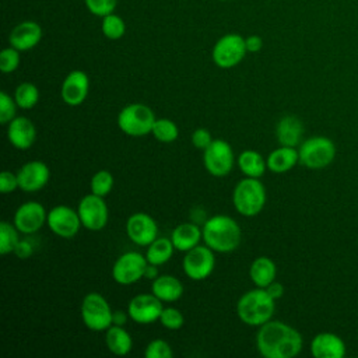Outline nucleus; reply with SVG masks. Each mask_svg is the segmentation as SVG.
Returning a JSON list of instances; mask_svg holds the SVG:
<instances>
[{
	"label": "nucleus",
	"instance_id": "393cba45",
	"mask_svg": "<svg viewBox=\"0 0 358 358\" xmlns=\"http://www.w3.org/2000/svg\"><path fill=\"white\" fill-rule=\"evenodd\" d=\"M151 292L162 302H175L183 295V284L171 274H161L151 281Z\"/></svg>",
	"mask_w": 358,
	"mask_h": 358
},
{
	"label": "nucleus",
	"instance_id": "c85d7f7f",
	"mask_svg": "<svg viewBox=\"0 0 358 358\" xmlns=\"http://www.w3.org/2000/svg\"><path fill=\"white\" fill-rule=\"evenodd\" d=\"M175 246L171 241V238L166 236H157L148 246L145 250V259L148 263L155 264V266H162L166 262L171 260L173 252H175Z\"/></svg>",
	"mask_w": 358,
	"mask_h": 358
},
{
	"label": "nucleus",
	"instance_id": "4468645a",
	"mask_svg": "<svg viewBox=\"0 0 358 358\" xmlns=\"http://www.w3.org/2000/svg\"><path fill=\"white\" fill-rule=\"evenodd\" d=\"M46 218L48 211L45 206L39 201L31 200L18 206L14 213L13 222L21 234L32 235L46 224Z\"/></svg>",
	"mask_w": 358,
	"mask_h": 358
},
{
	"label": "nucleus",
	"instance_id": "ddd939ff",
	"mask_svg": "<svg viewBox=\"0 0 358 358\" xmlns=\"http://www.w3.org/2000/svg\"><path fill=\"white\" fill-rule=\"evenodd\" d=\"M46 225L56 236L63 239L74 238L83 227L78 211L64 204L55 206L48 211Z\"/></svg>",
	"mask_w": 358,
	"mask_h": 358
},
{
	"label": "nucleus",
	"instance_id": "f257e3e1",
	"mask_svg": "<svg viewBox=\"0 0 358 358\" xmlns=\"http://www.w3.org/2000/svg\"><path fill=\"white\" fill-rule=\"evenodd\" d=\"M302 345L301 333L284 322L268 320L259 326L256 348L264 358H294L301 352Z\"/></svg>",
	"mask_w": 358,
	"mask_h": 358
},
{
	"label": "nucleus",
	"instance_id": "b1692460",
	"mask_svg": "<svg viewBox=\"0 0 358 358\" xmlns=\"http://www.w3.org/2000/svg\"><path fill=\"white\" fill-rule=\"evenodd\" d=\"M266 161H267V169L270 172L285 173L291 171L296 164H299L298 148L280 145L268 154Z\"/></svg>",
	"mask_w": 358,
	"mask_h": 358
},
{
	"label": "nucleus",
	"instance_id": "a878e982",
	"mask_svg": "<svg viewBox=\"0 0 358 358\" xmlns=\"http://www.w3.org/2000/svg\"><path fill=\"white\" fill-rule=\"evenodd\" d=\"M249 277L255 287L266 288L277 277V266L267 256L256 257L249 267Z\"/></svg>",
	"mask_w": 358,
	"mask_h": 358
},
{
	"label": "nucleus",
	"instance_id": "473e14b6",
	"mask_svg": "<svg viewBox=\"0 0 358 358\" xmlns=\"http://www.w3.org/2000/svg\"><path fill=\"white\" fill-rule=\"evenodd\" d=\"M101 31L105 38H108L110 41H117L124 35L126 24L120 15L110 13V14L102 17Z\"/></svg>",
	"mask_w": 358,
	"mask_h": 358
},
{
	"label": "nucleus",
	"instance_id": "c03bdc74",
	"mask_svg": "<svg viewBox=\"0 0 358 358\" xmlns=\"http://www.w3.org/2000/svg\"><path fill=\"white\" fill-rule=\"evenodd\" d=\"M266 291L268 292V295L273 298V299H280L282 295H284V285L278 281H273L270 282L267 287H266Z\"/></svg>",
	"mask_w": 358,
	"mask_h": 358
},
{
	"label": "nucleus",
	"instance_id": "0eeeda50",
	"mask_svg": "<svg viewBox=\"0 0 358 358\" xmlns=\"http://www.w3.org/2000/svg\"><path fill=\"white\" fill-rule=\"evenodd\" d=\"M80 313L85 327L92 331H106L112 326L113 310L99 292H88L83 298Z\"/></svg>",
	"mask_w": 358,
	"mask_h": 358
},
{
	"label": "nucleus",
	"instance_id": "a19ab883",
	"mask_svg": "<svg viewBox=\"0 0 358 358\" xmlns=\"http://www.w3.org/2000/svg\"><path fill=\"white\" fill-rule=\"evenodd\" d=\"M213 136L210 133V130L204 129V127H199L192 133V144L197 148L204 151L213 141Z\"/></svg>",
	"mask_w": 358,
	"mask_h": 358
},
{
	"label": "nucleus",
	"instance_id": "cd10ccee",
	"mask_svg": "<svg viewBox=\"0 0 358 358\" xmlns=\"http://www.w3.org/2000/svg\"><path fill=\"white\" fill-rule=\"evenodd\" d=\"M236 165L248 178H262L267 169L266 158L256 150H245L236 157Z\"/></svg>",
	"mask_w": 358,
	"mask_h": 358
},
{
	"label": "nucleus",
	"instance_id": "5701e85b",
	"mask_svg": "<svg viewBox=\"0 0 358 358\" xmlns=\"http://www.w3.org/2000/svg\"><path fill=\"white\" fill-rule=\"evenodd\" d=\"M171 241L176 250L186 253L203 241L201 228L196 222L178 224L171 232Z\"/></svg>",
	"mask_w": 358,
	"mask_h": 358
},
{
	"label": "nucleus",
	"instance_id": "4be33fe9",
	"mask_svg": "<svg viewBox=\"0 0 358 358\" xmlns=\"http://www.w3.org/2000/svg\"><path fill=\"white\" fill-rule=\"evenodd\" d=\"M303 123L294 115L282 116L275 126V138L280 145L299 147L303 136Z\"/></svg>",
	"mask_w": 358,
	"mask_h": 358
},
{
	"label": "nucleus",
	"instance_id": "c756f323",
	"mask_svg": "<svg viewBox=\"0 0 358 358\" xmlns=\"http://www.w3.org/2000/svg\"><path fill=\"white\" fill-rule=\"evenodd\" d=\"M14 99L21 109H32L39 101V90L34 83L24 81L17 85Z\"/></svg>",
	"mask_w": 358,
	"mask_h": 358
},
{
	"label": "nucleus",
	"instance_id": "e433bc0d",
	"mask_svg": "<svg viewBox=\"0 0 358 358\" xmlns=\"http://www.w3.org/2000/svg\"><path fill=\"white\" fill-rule=\"evenodd\" d=\"M20 50H17L13 46L4 48L0 52V70L4 74H10L13 71H15L20 66Z\"/></svg>",
	"mask_w": 358,
	"mask_h": 358
},
{
	"label": "nucleus",
	"instance_id": "9b49d317",
	"mask_svg": "<svg viewBox=\"0 0 358 358\" xmlns=\"http://www.w3.org/2000/svg\"><path fill=\"white\" fill-rule=\"evenodd\" d=\"M145 255L130 250L120 255L112 266V278L120 285H131L144 277L147 268Z\"/></svg>",
	"mask_w": 358,
	"mask_h": 358
},
{
	"label": "nucleus",
	"instance_id": "bb28decb",
	"mask_svg": "<svg viewBox=\"0 0 358 358\" xmlns=\"http://www.w3.org/2000/svg\"><path fill=\"white\" fill-rule=\"evenodd\" d=\"M105 344L112 354L117 357H124L133 348V338L130 333L124 329V326L112 324L109 329H106Z\"/></svg>",
	"mask_w": 358,
	"mask_h": 358
},
{
	"label": "nucleus",
	"instance_id": "f03ea898",
	"mask_svg": "<svg viewBox=\"0 0 358 358\" xmlns=\"http://www.w3.org/2000/svg\"><path fill=\"white\" fill-rule=\"evenodd\" d=\"M203 242L217 253H231L238 249L242 239L239 224L229 215L215 214L201 227Z\"/></svg>",
	"mask_w": 358,
	"mask_h": 358
},
{
	"label": "nucleus",
	"instance_id": "39448f33",
	"mask_svg": "<svg viewBox=\"0 0 358 358\" xmlns=\"http://www.w3.org/2000/svg\"><path fill=\"white\" fill-rule=\"evenodd\" d=\"M154 110L145 103L134 102L123 106L117 113V127L130 137H143L150 134L155 122Z\"/></svg>",
	"mask_w": 358,
	"mask_h": 358
},
{
	"label": "nucleus",
	"instance_id": "1a4fd4ad",
	"mask_svg": "<svg viewBox=\"0 0 358 358\" xmlns=\"http://www.w3.org/2000/svg\"><path fill=\"white\" fill-rule=\"evenodd\" d=\"M203 164L206 171L215 176H227L235 164V154L231 144L222 138H214L203 151Z\"/></svg>",
	"mask_w": 358,
	"mask_h": 358
},
{
	"label": "nucleus",
	"instance_id": "423d86ee",
	"mask_svg": "<svg viewBox=\"0 0 358 358\" xmlns=\"http://www.w3.org/2000/svg\"><path fill=\"white\" fill-rule=\"evenodd\" d=\"M299 164L308 169H323L336 157L334 143L324 136H313L303 140L298 147Z\"/></svg>",
	"mask_w": 358,
	"mask_h": 358
},
{
	"label": "nucleus",
	"instance_id": "f704fd0d",
	"mask_svg": "<svg viewBox=\"0 0 358 358\" xmlns=\"http://www.w3.org/2000/svg\"><path fill=\"white\" fill-rule=\"evenodd\" d=\"M159 323L168 330H179L185 323V317L178 308L166 306L161 312Z\"/></svg>",
	"mask_w": 358,
	"mask_h": 358
},
{
	"label": "nucleus",
	"instance_id": "dca6fc26",
	"mask_svg": "<svg viewBox=\"0 0 358 358\" xmlns=\"http://www.w3.org/2000/svg\"><path fill=\"white\" fill-rule=\"evenodd\" d=\"M126 234L133 243L148 246L158 236V225L150 214L138 211L127 218Z\"/></svg>",
	"mask_w": 358,
	"mask_h": 358
},
{
	"label": "nucleus",
	"instance_id": "aec40b11",
	"mask_svg": "<svg viewBox=\"0 0 358 358\" xmlns=\"http://www.w3.org/2000/svg\"><path fill=\"white\" fill-rule=\"evenodd\" d=\"M42 35L43 31L38 22L25 20L11 29L8 35V43L20 52H27L34 49L41 42Z\"/></svg>",
	"mask_w": 358,
	"mask_h": 358
},
{
	"label": "nucleus",
	"instance_id": "72a5a7b5",
	"mask_svg": "<svg viewBox=\"0 0 358 358\" xmlns=\"http://www.w3.org/2000/svg\"><path fill=\"white\" fill-rule=\"evenodd\" d=\"M113 183H115V179L112 172H109L108 169H99L92 175L90 180V189H91V193L105 197L112 192Z\"/></svg>",
	"mask_w": 358,
	"mask_h": 358
},
{
	"label": "nucleus",
	"instance_id": "f3484780",
	"mask_svg": "<svg viewBox=\"0 0 358 358\" xmlns=\"http://www.w3.org/2000/svg\"><path fill=\"white\" fill-rule=\"evenodd\" d=\"M90 77L83 70L70 71L60 87L62 101L69 106H80L88 96Z\"/></svg>",
	"mask_w": 358,
	"mask_h": 358
},
{
	"label": "nucleus",
	"instance_id": "412c9836",
	"mask_svg": "<svg viewBox=\"0 0 358 358\" xmlns=\"http://www.w3.org/2000/svg\"><path fill=\"white\" fill-rule=\"evenodd\" d=\"M310 354L315 358H343L345 355V344L340 336L322 331L312 338Z\"/></svg>",
	"mask_w": 358,
	"mask_h": 358
},
{
	"label": "nucleus",
	"instance_id": "2f4dec72",
	"mask_svg": "<svg viewBox=\"0 0 358 358\" xmlns=\"http://www.w3.org/2000/svg\"><path fill=\"white\" fill-rule=\"evenodd\" d=\"M20 231L14 225V222L1 221L0 222V253L8 255L13 253L17 243L20 242Z\"/></svg>",
	"mask_w": 358,
	"mask_h": 358
},
{
	"label": "nucleus",
	"instance_id": "f8f14e48",
	"mask_svg": "<svg viewBox=\"0 0 358 358\" xmlns=\"http://www.w3.org/2000/svg\"><path fill=\"white\" fill-rule=\"evenodd\" d=\"M81 224L88 231H101L109 220V210L102 196L90 193L85 194L77 207Z\"/></svg>",
	"mask_w": 358,
	"mask_h": 358
},
{
	"label": "nucleus",
	"instance_id": "49530a36",
	"mask_svg": "<svg viewBox=\"0 0 358 358\" xmlns=\"http://www.w3.org/2000/svg\"><path fill=\"white\" fill-rule=\"evenodd\" d=\"M159 274H158V266H155V264H151V263H148L147 264V268H145V273H144V277L147 278V280H154V278H157Z\"/></svg>",
	"mask_w": 358,
	"mask_h": 358
},
{
	"label": "nucleus",
	"instance_id": "79ce46f5",
	"mask_svg": "<svg viewBox=\"0 0 358 358\" xmlns=\"http://www.w3.org/2000/svg\"><path fill=\"white\" fill-rule=\"evenodd\" d=\"M18 259H29L34 255V243L25 238L20 239V242L17 243L14 252H13Z\"/></svg>",
	"mask_w": 358,
	"mask_h": 358
},
{
	"label": "nucleus",
	"instance_id": "7c9ffc66",
	"mask_svg": "<svg viewBox=\"0 0 358 358\" xmlns=\"http://www.w3.org/2000/svg\"><path fill=\"white\" fill-rule=\"evenodd\" d=\"M151 134L159 143L169 144L179 137V127L173 120L168 117H159V119H155Z\"/></svg>",
	"mask_w": 358,
	"mask_h": 358
},
{
	"label": "nucleus",
	"instance_id": "9d476101",
	"mask_svg": "<svg viewBox=\"0 0 358 358\" xmlns=\"http://www.w3.org/2000/svg\"><path fill=\"white\" fill-rule=\"evenodd\" d=\"M215 252L204 245H197L187 250L182 260V267L187 278L203 281L211 275L215 267Z\"/></svg>",
	"mask_w": 358,
	"mask_h": 358
},
{
	"label": "nucleus",
	"instance_id": "c9c22d12",
	"mask_svg": "<svg viewBox=\"0 0 358 358\" xmlns=\"http://www.w3.org/2000/svg\"><path fill=\"white\" fill-rule=\"evenodd\" d=\"M144 357L145 358H172L173 350L168 341L162 338H155L147 344L144 350Z\"/></svg>",
	"mask_w": 358,
	"mask_h": 358
},
{
	"label": "nucleus",
	"instance_id": "6ab92c4d",
	"mask_svg": "<svg viewBox=\"0 0 358 358\" xmlns=\"http://www.w3.org/2000/svg\"><path fill=\"white\" fill-rule=\"evenodd\" d=\"M7 140L17 150H29L36 140L34 122L27 116H15L7 123Z\"/></svg>",
	"mask_w": 358,
	"mask_h": 358
},
{
	"label": "nucleus",
	"instance_id": "7ed1b4c3",
	"mask_svg": "<svg viewBox=\"0 0 358 358\" xmlns=\"http://www.w3.org/2000/svg\"><path fill=\"white\" fill-rule=\"evenodd\" d=\"M275 310V299H273L266 288L255 287L246 291L236 302V315L239 320L248 326L259 327L271 320Z\"/></svg>",
	"mask_w": 358,
	"mask_h": 358
},
{
	"label": "nucleus",
	"instance_id": "37998d69",
	"mask_svg": "<svg viewBox=\"0 0 358 358\" xmlns=\"http://www.w3.org/2000/svg\"><path fill=\"white\" fill-rule=\"evenodd\" d=\"M245 43H246V50L249 53H257L263 48V39L259 35H249V36H246L245 38Z\"/></svg>",
	"mask_w": 358,
	"mask_h": 358
},
{
	"label": "nucleus",
	"instance_id": "a211bd4d",
	"mask_svg": "<svg viewBox=\"0 0 358 358\" xmlns=\"http://www.w3.org/2000/svg\"><path fill=\"white\" fill-rule=\"evenodd\" d=\"M17 176L21 190L27 193H35L48 185L50 179V169L43 161L35 159L24 164L17 171Z\"/></svg>",
	"mask_w": 358,
	"mask_h": 358
},
{
	"label": "nucleus",
	"instance_id": "a18cd8bd",
	"mask_svg": "<svg viewBox=\"0 0 358 358\" xmlns=\"http://www.w3.org/2000/svg\"><path fill=\"white\" fill-rule=\"evenodd\" d=\"M127 319H130L127 310H113V316H112V324H117V326H124Z\"/></svg>",
	"mask_w": 358,
	"mask_h": 358
},
{
	"label": "nucleus",
	"instance_id": "de8ad7c7",
	"mask_svg": "<svg viewBox=\"0 0 358 358\" xmlns=\"http://www.w3.org/2000/svg\"><path fill=\"white\" fill-rule=\"evenodd\" d=\"M218 1H228V0H218Z\"/></svg>",
	"mask_w": 358,
	"mask_h": 358
},
{
	"label": "nucleus",
	"instance_id": "2eb2a0df",
	"mask_svg": "<svg viewBox=\"0 0 358 358\" xmlns=\"http://www.w3.org/2000/svg\"><path fill=\"white\" fill-rule=\"evenodd\" d=\"M162 309V301L152 292L138 294L133 296L127 305V313L130 319L138 324H150L159 320Z\"/></svg>",
	"mask_w": 358,
	"mask_h": 358
},
{
	"label": "nucleus",
	"instance_id": "58836bf2",
	"mask_svg": "<svg viewBox=\"0 0 358 358\" xmlns=\"http://www.w3.org/2000/svg\"><path fill=\"white\" fill-rule=\"evenodd\" d=\"M87 10L96 15V17H105L115 11L117 0H84Z\"/></svg>",
	"mask_w": 358,
	"mask_h": 358
},
{
	"label": "nucleus",
	"instance_id": "20e7f679",
	"mask_svg": "<svg viewBox=\"0 0 358 358\" xmlns=\"http://www.w3.org/2000/svg\"><path fill=\"white\" fill-rule=\"evenodd\" d=\"M267 193L260 178L241 179L232 192V204L243 217H255L266 206Z\"/></svg>",
	"mask_w": 358,
	"mask_h": 358
},
{
	"label": "nucleus",
	"instance_id": "ea45409f",
	"mask_svg": "<svg viewBox=\"0 0 358 358\" xmlns=\"http://www.w3.org/2000/svg\"><path fill=\"white\" fill-rule=\"evenodd\" d=\"M17 189H20L17 173L11 171H3L0 173V192L3 194H8L15 192Z\"/></svg>",
	"mask_w": 358,
	"mask_h": 358
},
{
	"label": "nucleus",
	"instance_id": "4c0bfd02",
	"mask_svg": "<svg viewBox=\"0 0 358 358\" xmlns=\"http://www.w3.org/2000/svg\"><path fill=\"white\" fill-rule=\"evenodd\" d=\"M17 102L6 91L0 92V123L7 124L17 116Z\"/></svg>",
	"mask_w": 358,
	"mask_h": 358
},
{
	"label": "nucleus",
	"instance_id": "6e6552de",
	"mask_svg": "<svg viewBox=\"0 0 358 358\" xmlns=\"http://www.w3.org/2000/svg\"><path fill=\"white\" fill-rule=\"evenodd\" d=\"M245 38L239 34L231 32L222 35L213 46L211 57L220 69H232L238 66L246 55Z\"/></svg>",
	"mask_w": 358,
	"mask_h": 358
}]
</instances>
